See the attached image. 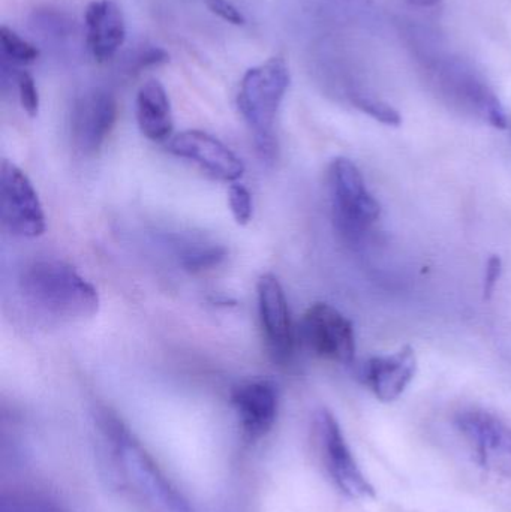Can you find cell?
<instances>
[{
    "instance_id": "5bb4252c",
    "label": "cell",
    "mask_w": 511,
    "mask_h": 512,
    "mask_svg": "<svg viewBox=\"0 0 511 512\" xmlns=\"http://www.w3.org/2000/svg\"><path fill=\"white\" fill-rule=\"evenodd\" d=\"M86 42L96 62H108L125 44L126 24L114 0H93L84 14Z\"/></svg>"
},
{
    "instance_id": "ffe728a7",
    "label": "cell",
    "mask_w": 511,
    "mask_h": 512,
    "mask_svg": "<svg viewBox=\"0 0 511 512\" xmlns=\"http://www.w3.org/2000/svg\"><path fill=\"white\" fill-rule=\"evenodd\" d=\"M17 83L18 98H20L21 107L30 117L38 116L39 111V93L35 80L29 72L21 71L15 75Z\"/></svg>"
},
{
    "instance_id": "e0dca14e",
    "label": "cell",
    "mask_w": 511,
    "mask_h": 512,
    "mask_svg": "<svg viewBox=\"0 0 511 512\" xmlns=\"http://www.w3.org/2000/svg\"><path fill=\"white\" fill-rule=\"evenodd\" d=\"M350 101L357 110L368 114L372 119L384 123V125L399 126L402 123V116L399 111L383 99L377 98V96L363 92H351Z\"/></svg>"
},
{
    "instance_id": "277c9868",
    "label": "cell",
    "mask_w": 511,
    "mask_h": 512,
    "mask_svg": "<svg viewBox=\"0 0 511 512\" xmlns=\"http://www.w3.org/2000/svg\"><path fill=\"white\" fill-rule=\"evenodd\" d=\"M327 188L339 233L351 242L363 239L380 219L381 206L357 165L347 158L333 159L327 171Z\"/></svg>"
},
{
    "instance_id": "d4e9b609",
    "label": "cell",
    "mask_w": 511,
    "mask_h": 512,
    "mask_svg": "<svg viewBox=\"0 0 511 512\" xmlns=\"http://www.w3.org/2000/svg\"><path fill=\"white\" fill-rule=\"evenodd\" d=\"M351 2H371V0H351Z\"/></svg>"
},
{
    "instance_id": "d6986e66",
    "label": "cell",
    "mask_w": 511,
    "mask_h": 512,
    "mask_svg": "<svg viewBox=\"0 0 511 512\" xmlns=\"http://www.w3.org/2000/svg\"><path fill=\"white\" fill-rule=\"evenodd\" d=\"M228 206L237 224L246 225L252 219L254 213V204H252V195L245 186L240 183H233L228 189Z\"/></svg>"
},
{
    "instance_id": "44dd1931",
    "label": "cell",
    "mask_w": 511,
    "mask_h": 512,
    "mask_svg": "<svg viewBox=\"0 0 511 512\" xmlns=\"http://www.w3.org/2000/svg\"><path fill=\"white\" fill-rule=\"evenodd\" d=\"M206 5L213 14L218 15L227 23L234 24V26H243L246 23L245 15L228 0H206Z\"/></svg>"
},
{
    "instance_id": "603a6c76",
    "label": "cell",
    "mask_w": 511,
    "mask_h": 512,
    "mask_svg": "<svg viewBox=\"0 0 511 512\" xmlns=\"http://www.w3.org/2000/svg\"><path fill=\"white\" fill-rule=\"evenodd\" d=\"M503 273V261L500 256L494 255L486 262L485 280H483V292H485V298H489L494 292L495 286H497L498 279Z\"/></svg>"
},
{
    "instance_id": "7402d4cb",
    "label": "cell",
    "mask_w": 511,
    "mask_h": 512,
    "mask_svg": "<svg viewBox=\"0 0 511 512\" xmlns=\"http://www.w3.org/2000/svg\"><path fill=\"white\" fill-rule=\"evenodd\" d=\"M2 512H59L48 502L38 499H14L3 504Z\"/></svg>"
},
{
    "instance_id": "ac0fdd59",
    "label": "cell",
    "mask_w": 511,
    "mask_h": 512,
    "mask_svg": "<svg viewBox=\"0 0 511 512\" xmlns=\"http://www.w3.org/2000/svg\"><path fill=\"white\" fill-rule=\"evenodd\" d=\"M0 39H2L3 59L14 65H30L39 57L38 48L9 27L2 26Z\"/></svg>"
},
{
    "instance_id": "8fae6325",
    "label": "cell",
    "mask_w": 511,
    "mask_h": 512,
    "mask_svg": "<svg viewBox=\"0 0 511 512\" xmlns=\"http://www.w3.org/2000/svg\"><path fill=\"white\" fill-rule=\"evenodd\" d=\"M168 150L177 158L194 162L222 182L236 183L245 173L242 159L207 132H180L171 138Z\"/></svg>"
},
{
    "instance_id": "2e32d148",
    "label": "cell",
    "mask_w": 511,
    "mask_h": 512,
    "mask_svg": "<svg viewBox=\"0 0 511 512\" xmlns=\"http://www.w3.org/2000/svg\"><path fill=\"white\" fill-rule=\"evenodd\" d=\"M227 251L215 243H189L180 251V264L188 271H203L218 267Z\"/></svg>"
},
{
    "instance_id": "7a4b0ae2",
    "label": "cell",
    "mask_w": 511,
    "mask_h": 512,
    "mask_svg": "<svg viewBox=\"0 0 511 512\" xmlns=\"http://www.w3.org/2000/svg\"><path fill=\"white\" fill-rule=\"evenodd\" d=\"M417 56L426 83L441 101L494 128H507L509 120L500 98L470 62L437 48L422 47Z\"/></svg>"
},
{
    "instance_id": "4fadbf2b",
    "label": "cell",
    "mask_w": 511,
    "mask_h": 512,
    "mask_svg": "<svg viewBox=\"0 0 511 512\" xmlns=\"http://www.w3.org/2000/svg\"><path fill=\"white\" fill-rule=\"evenodd\" d=\"M417 372L414 349L404 346L389 355L371 357L360 367V379L380 402L398 400L407 390Z\"/></svg>"
},
{
    "instance_id": "3957f363",
    "label": "cell",
    "mask_w": 511,
    "mask_h": 512,
    "mask_svg": "<svg viewBox=\"0 0 511 512\" xmlns=\"http://www.w3.org/2000/svg\"><path fill=\"white\" fill-rule=\"evenodd\" d=\"M290 81V69L282 57H272L248 69L240 81L237 107L254 134L258 152L266 159L275 156L276 116Z\"/></svg>"
},
{
    "instance_id": "30bf717a",
    "label": "cell",
    "mask_w": 511,
    "mask_h": 512,
    "mask_svg": "<svg viewBox=\"0 0 511 512\" xmlns=\"http://www.w3.org/2000/svg\"><path fill=\"white\" fill-rule=\"evenodd\" d=\"M257 294L267 351L275 363H287L293 357L296 339L284 288L278 277L267 273L258 279Z\"/></svg>"
},
{
    "instance_id": "5b68a950",
    "label": "cell",
    "mask_w": 511,
    "mask_h": 512,
    "mask_svg": "<svg viewBox=\"0 0 511 512\" xmlns=\"http://www.w3.org/2000/svg\"><path fill=\"white\" fill-rule=\"evenodd\" d=\"M314 433L324 468L339 492L350 499H374L377 492L360 469L332 412L320 409L315 414Z\"/></svg>"
},
{
    "instance_id": "7c38bea8",
    "label": "cell",
    "mask_w": 511,
    "mask_h": 512,
    "mask_svg": "<svg viewBox=\"0 0 511 512\" xmlns=\"http://www.w3.org/2000/svg\"><path fill=\"white\" fill-rule=\"evenodd\" d=\"M231 403L246 439L260 441L272 432L279 412V391L272 381L258 379L237 385Z\"/></svg>"
},
{
    "instance_id": "52a82bcc",
    "label": "cell",
    "mask_w": 511,
    "mask_h": 512,
    "mask_svg": "<svg viewBox=\"0 0 511 512\" xmlns=\"http://www.w3.org/2000/svg\"><path fill=\"white\" fill-rule=\"evenodd\" d=\"M2 224L12 236L36 239L45 233V213L38 192L23 170L9 161L0 171Z\"/></svg>"
},
{
    "instance_id": "cb8c5ba5",
    "label": "cell",
    "mask_w": 511,
    "mask_h": 512,
    "mask_svg": "<svg viewBox=\"0 0 511 512\" xmlns=\"http://www.w3.org/2000/svg\"><path fill=\"white\" fill-rule=\"evenodd\" d=\"M411 6L423 11H437L443 5V0H407Z\"/></svg>"
},
{
    "instance_id": "8992f818",
    "label": "cell",
    "mask_w": 511,
    "mask_h": 512,
    "mask_svg": "<svg viewBox=\"0 0 511 512\" xmlns=\"http://www.w3.org/2000/svg\"><path fill=\"white\" fill-rule=\"evenodd\" d=\"M456 427L480 468L511 481V427L492 412L468 408L456 415Z\"/></svg>"
},
{
    "instance_id": "9a60e30c",
    "label": "cell",
    "mask_w": 511,
    "mask_h": 512,
    "mask_svg": "<svg viewBox=\"0 0 511 512\" xmlns=\"http://www.w3.org/2000/svg\"><path fill=\"white\" fill-rule=\"evenodd\" d=\"M137 122L141 134L147 140L161 143L173 134L174 123L170 98L159 81H147L138 90Z\"/></svg>"
},
{
    "instance_id": "6da1fadb",
    "label": "cell",
    "mask_w": 511,
    "mask_h": 512,
    "mask_svg": "<svg viewBox=\"0 0 511 512\" xmlns=\"http://www.w3.org/2000/svg\"><path fill=\"white\" fill-rule=\"evenodd\" d=\"M18 286L24 301L51 321L84 322L99 310L95 286L60 259H33L21 270Z\"/></svg>"
},
{
    "instance_id": "9c48e42d",
    "label": "cell",
    "mask_w": 511,
    "mask_h": 512,
    "mask_svg": "<svg viewBox=\"0 0 511 512\" xmlns=\"http://www.w3.org/2000/svg\"><path fill=\"white\" fill-rule=\"evenodd\" d=\"M117 120V101L110 92L93 89L75 99L71 113V138L75 150L92 156L101 150Z\"/></svg>"
},
{
    "instance_id": "ba28073f",
    "label": "cell",
    "mask_w": 511,
    "mask_h": 512,
    "mask_svg": "<svg viewBox=\"0 0 511 512\" xmlns=\"http://www.w3.org/2000/svg\"><path fill=\"white\" fill-rule=\"evenodd\" d=\"M300 334L318 357L341 364H351L356 357L353 322L330 304H312L303 315Z\"/></svg>"
}]
</instances>
